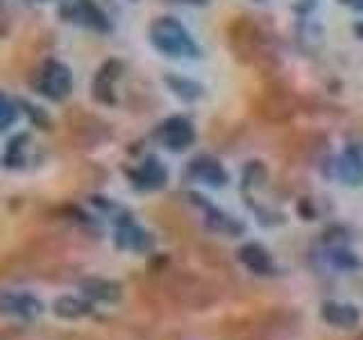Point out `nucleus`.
<instances>
[{
    "label": "nucleus",
    "instance_id": "nucleus-1",
    "mask_svg": "<svg viewBox=\"0 0 363 340\" xmlns=\"http://www.w3.org/2000/svg\"><path fill=\"white\" fill-rule=\"evenodd\" d=\"M232 45L238 60H243L250 66H257L261 71H270L275 66V55L270 50L268 39L255 23L245 18L236 21L232 26Z\"/></svg>",
    "mask_w": 363,
    "mask_h": 340
},
{
    "label": "nucleus",
    "instance_id": "nucleus-2",
    "mask_svg": "<svg viewBox=\"0 0 363 340\" xmlns=\"http://www.w3.org/2000/svg\"><path fill=\"white\" fill-rule=\"evenodd\" d=\"M152 41L159 50H164L173 57L196 52V45H193L186 30L173 18H159L155 23L152 26Z\"/></svg>",
    "mask_w": 363,
    "mask_h": 340
},
{
    "label": "nucleus",
    "instance_id": "nucleus-3",
    "mask_svg": "<svg viewBox=\"0 0 363 340\" xmlns=\"http://www.w3.org/2000/svg\"><path fill=\"white\" fill-rule=\"evenodd\" d=\"M257 111L264 118L275 120V123L289 120L295 116V111H298V98H295L289 89L272 86L257 100Z\"/></svg>",
    "mask_w": 363,
    "mask_h": 340
},
{
    "label": "nucleus",
    "instance_id": "nucleus-4",
    "mask_svg": "<svg viewBox=\"0 0 363 340\" xmlns=\"http://www.w3.org/2000/svg\"><path fill=\"white\" fill-rule=\"evenodd\" d=\"M68 89H71V75H68V68L62 66L60 62L45 64L41 75H39V91L41 94L52 98V100H62L68 96Z\"/></svg>",
    "mask_w": 363,
    "mask_h": 340
},
{
    "label": "nucleus",
    "instance_id": "nucleus-5",
    "mask_svg": "<svg viewBox=\"0 0 363 340\" xmlns=\"http://www.w3.org/2000/svg\"><path fill=\"white\" fill-rule=\"evenodd\" d=\"M0 304H3V311L7 315H16L23 317V320H32L43 311V304L32 298L30 293H14V290H5L3 298H0Z\"/></svg>",
    "mask_w": 363,
    "mask_h": 340
},
{
    "label": "nucleus",
    "instance_id": "nucleus-6",
    "mask_svg": "<svg viewBox=\"0 0 363 340\" xmlns=\"http://www.w3.org/2000/svg\"><path fill=\"white\" fill-rule=\"evenodd\" d=\"M320 317L332 327L338 329H354L361 320V311L354 304L345 302H325L320 306Z\"/></svg>",
    "mask_w": 363,
    "mask_h": 340
},
{
    "label": "nucleus",
    "instance_id": "nucleus-7",
    "mask_svg": "<svg viewBox=\"0 0 363 340\" xmlns=\"http://www.w3.org/2000/svg\"><path fill=\"white\" fill-rule=\"evenodd\" d=\"M82 293L91 302H102V304H116L123 298L121 283L109 281V279H100V277H91V279L82 281Z\"/></svg>",
    "mask_w": 363,
    "mask_h": 340
},
{
    "label": "nucleus",
    "instance_id": "nucleus-8",
    "mask_svg": "<svg viewBox=\"0 0 363 340\" xmlns=\"http://www.w3.org/2000/svg\"><path fill=\"white\" fill-rule=\"evenodd\" d=\"M238 261L255 275H272V270H275L270 254L259 243H247L238 249Z\"/></svg>",
    "mask_w": 363,
    "mask_h": 340
},
{
    "label": "nucleus",
    "instance_id": "nucleus-9",
    "mask_svg": "<svg viewBox=\"0 0 363 340\" xmlns=\"http://www.w3.org/2000/svg\"><path fill=\"white\" fill-rule=\"evenodd\" d=\"M162 139L170 150H184L193 141V128L186 118H170L162 128Z\"/></svg>",
    "mask_w": 363,
    "mask_h": 340
},
{
    "label": "nucleus",
    "instance_id": "nucleus-10",
    "mask_svg": "<svg viewBox=\"0 0 363 340\" xmlns=\"http://www.w3.org/2000/svg\"><path fill=\"white\" fill-rule=\"evenodd\" d=\"M152 236L145 234L143 230H139L136 225L128 222L123 225L121 230L116 232V245L121 249H130V252H147L152 249Z\"/></svg>",
    "mask_w": 363,
    "mask_h": 340
},
{
    "label": "nucleus",
    "instance_id": "nucleus-11",
    "mask_svg": "<svg viewBox=\"0 0 363 340\" xmlns=\"http://www.w3.org/2000/svg\"><path fill=\"white\" fill-rule=\"evenodd\" d=\"M191 175L207 181L211 186H223L227 181V173L220 168V164L213 162L209 157H198L196 162L191 164Z\"/></svg>",
    "mask_w": 363,
    "mask_h": 340
},
{
    "label": "nucleus",
    "instance_id": "nucleus-12",
    "mask_svg": "<svg viewBox=\"0 0 363 340\" xmlns=\"http://www.w3.org/2000/svg\"><path fill=\"white\" fill-rule=\"evenodd\" d=\"M132 179H134V184L141 188H162L166 184V170L162 168V164H159L157 159H147L136 173H132Z\"/></svg>",
    "mask_w": 363,
    "mask_h": 340
},
{
    "label": "nucleus",
    "instance_id": "nucleus-13",
    "mask_svg": "<svg viewBox=\"0 0 363 340\" xmlns=\"http://www.w3.org/2000/svg\"><path fill=\"white\" fill-rule=\"evenodd\" d=\"M52 309L57 315L64 317V320H79V317H84L94 311V304H91L89 300H82V298L64 295V298H60L52 304Z\"/></svg>",
    "mask_w": 363,
    "mask_h": 340
},
{
    "label": "nucleus",
    "instance_id": "nucleus-14",
    "mask_svg": "<svg viewBox=\"0 0 363 340\" xmlns=\"http://www.w3.org/2000/svg\"><path fill=\"white\" fill-rule=\"evenodd\" d=\"M338 170H340V177H343L347 184H359L363 179V159L354 147L345 150L343 159H340V164H338Z\"/></svg>",
    "mask_w": 363,
    "mask_h": 340
},
{
    "label": "nucleus",
    "instance_id": "nucleus-15",
    "mask_svg": "<svg viewBox=\"0 0 363 340\" xmlns=\"http://www.w3.org/2000/svg\"><path fill=\"white\" fill-rule=\"evenodd\" d=\"M118 71V64L116 62H109L105 64V68L98 73L96 77V84H94V96L100 100V102H113V96H111V82L116 79V73Z\"/></svg>",
    "mask_w": 363,
    "mask_h": 340
},
{
    "label": "nucleus",
    "instance_id": "nucleus-16",
    "mask_svg": "<svg viewBox=\"0 0 363 340\" xmlns=\"http://www.w3.org/2000/svg\"><path fill=\"white\" fill-rule=\"evenodd\" d=\"M207 225L211 227L213 232H220V234H232V236H236V234H241L243 232V225L241 222H236V220H232L230 215H225L223 211H218V209H213V207H207Z\"/></svg>",
    "mask_w": 363,
    "mask_h": 340
},
{
    "label": "nucleus",
    "instance_id": "nucleus-17",
    "mask_svg": "<svg viewBox=\"0 0 363 340\" xmlns=\"http://www.w3.org/2000/svg\"><path fill=\"white\" fill-rule=\"evenodd\" d=\"M329 261L338 268V270H352V268H357V256L350 252V249L345 247H329V252H327Z\"/></svg>",
    "mask_w": 363,
    "mask_h": 340
},
{
    "label": "nucleus",
    "instance_id": "nucleus-18",
    "mask_svg": "<svg viewBox=\"0 0 363 340\" xmlns=\"http://www.w3.org/2000/svg\"><path fill=\"white\" fill-rule=\"evenodd\" d=\"M357 30H359V34H363V26H359Z\"/></svg>",
    "mask_w": 363,
    "mask_h": 340
}]
</instances>
